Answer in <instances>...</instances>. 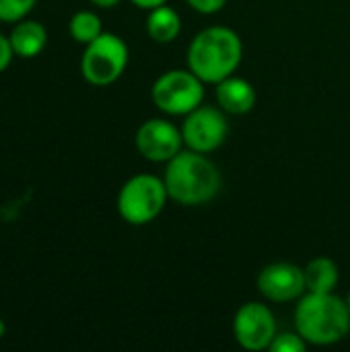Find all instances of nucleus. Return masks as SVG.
Masks as SVG:
<instances>
[{
    "mask_svg": "<svg viewBox=\"0 0 350 352\" xmlns=\"http://www.w3.org/2000/svg\"><path fill=\"white\" fill-rule=\"evenodd\" d=\"M128 45L116 35L103 31L97 39L85 45L80 58V74L93 87L113 85L128 66Z\"/></svg>",
    "mask_w": 350,
    "mask_h": 352,
    "instance_id": "39448f33",
    "label": "nucleus"
},
{
    "mask_svg": "<svg viewBox=\"0 0 350 352\" xmlns=\"http://www.w3.org/2000/svg\"><path fill=\"white\" fill-rule=\"evenodd\" d=\"M4 334H6V324H4V320L0 318V340L4 338Z\"/></svg>",
    "mask_w": 350,
    "mask_h": 352,
    "instance_id": "4be33fe9",
    "label": "nucleus"
},
{
    "mask_svg": "<svg viewBox=\"0 0 350 352\" xmlns=\"http://www.w3.org/2000/svg\"><path fill=\"white\" fill-rule=\"evenodd\" d=\"M217 105L227 116H245L256 105V89L241 76H227L217 82Z\"/></svg>",
    "mask_w": 350,
    "mask_h": 352,
    "instance_id": "9b49d317",
    "label": "nucleus"
},
{
    "mask_svg": "<svg viewBox=\"0 0 350 352\" xmlns=\"http://www.w3.org/2000/svg\"><path fill=\"white\" fill-rule=\"evenodd\" d=\"M134 144L142 159L151 163H167L184 148L182 128L165 118H151L138 126Z\"/></svg>",
    "mask_w": 350,
    "mask_h": 352,
    "instance_id": "1a4fd4ad",
    "label": "nucleus"
},
{
    "mask_svg": "<svg viewBox=\"0 0 350 352\" xmlns=\"http://www.w3.org/2000/svg\"><path fill=\"white\" fill-rule=\"evenodd\" d=\"M270 352H305L307 342L305 338L295 330V332H278L270 344Z\"/></svg>",
    "mask_w": 350,
    "mask_h": 352,
    "instance_id": "f3484780",
    "label": "nucleus"
},
{
    "mask_svg": "<svg viewBox=\"0 0 350 352\" xmlns=\"http://www.w3.org/2000/svg\"><path fill=\"white\" fill-rule=\"evenodd\" d=\"M68 33L76 43L87 45L103 33L101 16L93 10H78L68 21Z\"/></svg>",
    "mask_w": 350,
    "mask_h": 352,
    "instance_id": "2eb2a0df",
    "label": "nucleus"
},
{
    "mask_svg": "<svg viewBox=\"0 0 350 352\" xmlns=\"http://www.w3.org/2000/svg\"><path fill=\"white\" fill-rule=\"evenodd\" d=\"M295 330L314 346H330L350 334L347 301L336 293H305L295 307Z\"/></svg>",
    "mask_w": 350,
    "mask_h": 352,
    "instance_id": "7ed1b4c3",
    "label": "nucleus"
},
{
    "mask_svg": "<svg viewBox=\"0 0 350 352\" xmlns=\"http://www.w3.org/2000/svg\"><path fill=\"white\" fill-rule=\"evenodd\" d=\"M276 334V320L268 305L250 301L235 311L233 336L243 351H268Z\"/></svg>",
    "mask_w": 350,
    "mask_h": 352,
    "instance_id": "6e6552de",
    "label": "nucleus"
},
{
    "mask_svg": "<svg viewBox=\"0 0 350 352\" xmlns=\"http://www.w3.org/2000/svg\"><path fill=\"white\" fill-rule=\"evenodd\" d=\"M134 6H138V8H142V10H153V8H157V6H161V4H167V0H130Z\"/></svg>",
    "mask_w": 350,
    "mask_h": 352,
    "instance_id": "aec40b11",
    "label": "nucleus"
},
{
    "mask_svg": "<svg viewBox=\"0 0 350 352\" xmlns=\"http://www.w3.org/2000/svg\"><path fill=\"white\" fill-rule=\"evenodd\" d=\"M256 285L260 295L272 303L299 301L307 293L303 268L291 262H274L264 266L258 274Z\"/></svg>",
    "mask_w": 350,
    "mask_h": 352,
    "instance_id": "9d476101",
    "label": "nucleus"
},
{
    "mask_svg": "<svg viewBox=\"0 0 350 352\" xmlns=\"http://www.w3.org/2000/svg\"><path fill=\"white\" fill-rule=\"evenodd\" d=\"M10 45L17 58H37L47 45V29L35 19H21L10 29Z\"/></svg>",
    "mask_w": 350,
    "mask_h": 352,
    "instance_id": "f8f14e48",
    "label": "nucleus"
},
{
    "mask_svg": "<svg viewBox=\"0 0 350 352\" xmlns=\"http://www.w3.org/2000/svg\"><path fill=\"white\" fill-rule=\"evenodd\" d=\"M165 165L163 182L169 200L182 206H202L219 196L221 173L204 153L182 148Z\"/></svg>",
    "mask_w": 350,
    "mask_h": 352,
    "instance_id": "f257e3e1",
    "label": "nucleus"
},
{
    "mask_svg": "<svg viewBox=\"0 0 350 352\" xmlns=\"http://www.w3.org/2000/svg\"><path fill=\"white\" fill-rule=\"evenodd\" d=\"M305 287L307 293H334L340 283V270L332 258H314L305 268Z\"/></svg>",
    "mask_w": 350,
    "mask_h": 352,
    "instance_id": "ddd939ff",
    "label": "nucleus"
},
{
    "mask_svg": "<svg viewBox=\"0 0 350 352\" xmlns=\"http://www.w3.org/2000/svg\"><path fill=\"white\" fill-rule=\"evenodd\" d=\"M91 4H95V6H99V8H113V6H118L122 0H89Z\"/></svg>",
    "mask_w": 350,
    "mask_h": 352,
    "instance_id": "412c9836",
    "label": "nucleus"
},
{
    "mask_svg": "<svg viewBox=\"0 0 350 352\" xmlns=\"http://www.w3.org/2000/svg\"><path fill=\"white\" fill-rule=\"evenodd\" d=\"M344 301H347V307H349V311H350V291H349V295H347V299H344Z\"/></svg>",
    "mask_w": 350,
    "mask_h": 352,
    "instance_id": "5701e85b",
    "label": "nucleus"
},
{
    "mask_svg": "<svg viewBox=\"0 0 350 352\" xmlns=\"http://www.w3.org/2000/svg\"><path fill=\"white\" fill-rule=\"evenodd\" d=\"M169 196L163 177L151 173L132 175L118 192L116 208L122 221L134 227L153 223L165 208Z\"/></svg>",
    "mask_w": 350,
    "mask_h": 352,
    "instance_id": "20e7f679",
    "label": "nucleus"
},
{
    "mask_svg": "<svg viewBox=\"0 0 350 352\" xmlns=\"http://www.w3.org/2000/svg\"><path fill=\"white\" fill-rule=\"evenodd\" d=\"M12 58H17V56H14V52H12L10 39H8V35L0 33V72H4V70L10 66Z\"/></svg>",
    "mask_w": 350,
    "mask_h": 352,
    "instance_id": "6ab92c4d",
    "label": "nucleus"
},
{
    "mask_svg": "<svg viewBox=\"0 0 350 352\" xmlns=\"http://www.w3.org/2000/svg\"><path fill=\"white\" fill-rule=\"evenodd\" d=\"M37 0H0V23H17L27 19Z\"/></svg>",
    "mask_w": 350,
    "mask_h": 352,
    "instance_id": "dca6fc26",
    "label": "nucleus"
},
{
    "mask_svg": "<svg viewBox=\"0 0 350 352\" xmlns=\"http://www.w3.org/2000/svg\"><path fill=\"white\" fill-rule=\"evenodd\" d=\"M229 0H188V4L200 14H215L225 8Z\"/></svg>",
    "mask_w": 350,
    "mask_h": 352,
    "instance_id": "a211bd4d",
    "label": "nucleus"
},
{
    "mask_svg": "<svg viewBox=\"0 0 350 352\" xmlns=\"http://www.w3.org/2000/svg\"><path fill=\"white\" fill-rule=\"evenodd\" d=\"M243 58L241 37L223 25H212L194 35L188 47V68L204 82L217 85L235 74Z\"/></svg>",
    "mask_w": 350,
    "mask_h": 352,
    "instance_id": "f03ea898",
    "label": "nucleus"
},
{
    "mask_svg": "<svg viewBox=\"0 0 350 352\" xmlns=\"http://www.w3.org/2000/svg\"><path fill=\"white\" fill-rule=\"evenodd\" d=\"M151 99L167 116H188L204 101V82L188 68L163 72L151 89Z\"/></svg>",
    "mask_w": 350,
    "mask_h": 352,
    "instance_id": "423d86ee",
    "label": "nucleus"
},
{
    "mask_svg": "<svg viewBox=\"0 0 350 352\" xmlns=\"http://www.w3.org/2000/svg\"><path fill=\"white\" fill-rule=\"evenodd\" d=\"M182 136L190 151L208 155L217 151L229 136L227 113L219 105H198L184 116Z\"/></svg>",
    "mask_w": 350,
    "mask_h": 352,
    "instance_id": "0eeeda50",
    "label": "nucleus"
},
{
    "mask_svg": "<svg viewBox=\"0 0 350 352\" xmlns=\"http://www.w3.org/2000/svg\"><path fill=\"white\" fill-rule=\"evenodd\" d=\"M146 33L157 43H171L182 33V19L177 10H173L167 4H161L153 10H149L146 16Z\"/></svg>",
    "mask_w": 350,
    "mask_h": 352,
    "instance_id": "4468645a",
    "label": "nucleus"
}]
</instances>
